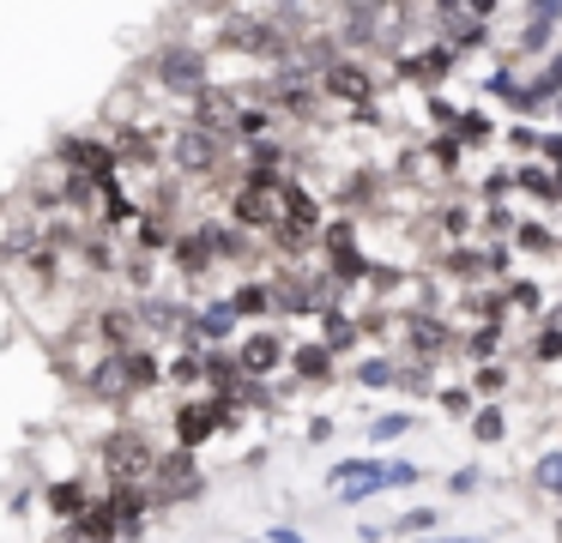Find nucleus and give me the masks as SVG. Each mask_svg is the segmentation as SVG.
<instances>
[{
  "instance_id": "f257e3e1",
  "label": "nucleus",
  "mask_w": 562,
  "mask_h": 543,
  "mask_svg": "<svg viewBox=\"0 0 562 543\" xmlns=\"http://www.w3.org/2000/svg\"><path fill=\"white\" fill-rule=\"evenodd\" d=\"M284 188H291V181H284L279 169L255 163V169H248V181L231 193V217L243 229H279L284 224Z\"/></svg>"
},
{
  "instance_id": "f03ea898",
  "label": "nucleus",
  "mask_w": 562,
  "mask_h": 543,
  "mask_svg": "<svg viewBox=\"0 0 562 543\" xmlns=\"http://www.w3.org/2000/svg\"><path fill=\"white\" fill-rule=\"evenodd\" d=\"M218 157H224V133H212L206 121H188V127L170 133V163L182 176H212Z\"/></svg>"
},
{
  "instance_id": "7ed1b4c3",
  "label": "nucleus",
  "mask_w": 562,
  "mask_h": 543,
  "mask_svg": "<svg viewBox=\"0 0 562 543\" xmlns=\"http://www.w3.org/2000/svg\"><path fill=\"white\" fill-rule=\"evenodd\" d=\"M321 91L333 97V103H351V109H363V103H375V72L363 67V60H333V67H321Z\"/></svg>"
},
{
  "instance_id": "20e7f679",
  "label": "nucleus",
  "mask_w": 562,
  "mask_h": 543,
  "mask_svg": "<svg viewBox=\"0 0 562 543\" xmlns=\"http://www.w3.org/2000/svg\"><path fill=\"white\" fill-rule=\"evenodd\" d=\"M103 465H110L115 483H139V477H151V471H158V459H151V446L139 441V434H110Z\"/></svg>"
},
{
  "instance_id": "39448f33",
  "label": "nucleus",
  "mask_w": 562,
  "mask_h": 543,
  "mask_svg": "<svg viewBox=\"0 0 562 543\" xmlns=\"http://www.w3.org/2000/svg\"><path fill=\"white\" fill-rule=\"evenodd\" d=\"M158 79L170 84L176 97H200V91H206V60H200L194 48H164V55H158Z\"/></svg>"
},
{
  "instance_id": "423d86ee",
  "label": "nucleus",
  "mask_w": 562,
  "mask_h": 543,
  "mask_svg": "<svg viewBox=\"0 0 562 543\" xmlns=\"http://www.w3.org/2000/svg\"><path fill=\"white\" fill-rule=\"evenodd\" d=\"M557 97H562V48H550L544 67L532 72V84H526V91L514 97V109H520V115H538V109L557 103Z\"/></svg>"
},
{
  "instance_id": "0eeeda50",
  "label": "nucleus",
  "mask_w": 562,
  "mask_h": 543,
  "mask_svg": "<svg viewBox=\"0 0 562 543\" xmlns=\"http://www.w3.org/2000/svg\"><path fill=\"white\" fill-rule=\"evenodd\" d=\"M453 60H460V48H453V43H429L424 55H405L400 60V79L436 84V79H448V72H453Z\"/></svg>"
},
{
  "instance_id": "6e6552de",
  "label": "nucleus",
  "mask_w": 562,
  "mask_h": 543,
  "mask_svg": "<svg viewBox=\"0 0 562 543\" xmlns=\"http://www.w3.org/2000/svg\"><path fill=\"white\" fill-rule=\"evenodd\" d=\"M224 429V405H182L176 410V441L182 446H200Z\"/></svg>"
},
{
  "instance_id": "1a4fd4ad",
  "label": "nucleus",
  "mask_w": 562,
  "mask_h": 543,
  "mask_svg": "<svg viewBox=\"0 0 562 543\" xmlns=\"http://www.w3.org/2000/svg\"><path fill=\"white\" fill-rule=\"evenodd\" d=\"M236 115H243V103H236L231 91H218V84H206V91L194 97V121H206L212 133H231L236 139Z\"/></svg>"
},
{
  "instance_id": "9d476101",
  "label": "nucleus",
  "mask_w": 562,
  "mask_h": 543,
  "mask_svg": "<svg viewBox=\"0 0 562 543\" xmlns=\"http://www.w3.org/2000/svg\"><path fill=\"white\" fill-rule=\"evenodd\" d=\"M151 483H158V495H194L200 477H194V459H188V446H182V453H170V459H158Z\"/></svg>"
},
{
  "instance_id": "9b49d317",
  "label": "nucleus",
  "mask_w": 562,
  "mask_h": 543,
  "mask_svg": "<svg viewBox=\"0 0 562 543\" xmlns=\"http://www.w3.org/2000/svg\"><path fill=\"white\" fill-rule=\"evenodd\" d=\"M236 362H243V374H272L284 362V344H279V332H255V338H243V350H236Z\"/></svg>"
},
{
  "instance_id": "f8f14e48",
  "label": "nucleus",
  "mask_w": 562,
  "mask_h": 543,
  "mask_svg": "<svg viewBox=\"0 0 562 543\" xmlns=\"http://www.w3.org/2000/svg\"><path fill=\"white\" fill-rule=\"evenodd\" d=\"M110 513H115V531H122V538H139V519H146V495H139L134 483H115Z\"/></svg>"
},
{
  "instance_id": "ddd939ff",
  "label": "nucleus",
  "mask_w": 562,
  "mask_h": 543,
  "mask_svg": "<svg viewBox=\"0 0 562 543\" xmlns=\"http://www.w3.org/2000/svg\"><path fill=\"white\" fill-rule=\"evenodd\" d=\"M86 386L98 398H122V393H134V374H127V357H110V362H98V369L86 374Z\"/></svg>"
},
{
  "instance_id": "4468645a",
  "label": "nucleus",
  "mask_w": 562,
  "mask_h": 543,
  "mask_svg": "<svg viewBox=\"0 0 562 543\" xmlns=\"http://www.w3.org/2000/svg\"><path fill=\"white\" fill-rule=\"evenodd\" d=\"M212 236H206V224L200 229H188V236H176V265H182V272H206L212 265Z\"/></svg>"
},
{
  "instance_id": "2eb2a0df",
  "label": "nucleus",
  "mask_w": 562,
  "mask_h": 543,
  "mask_svg": "<svg viewBox=\"0 0 562 543\" xmlns=\"http://www.w3.org/2000/svg\"><path fill=\"white\" fill-rule=\"evenodd\" d=\"M291 369L303 374V381H327V369H333V344L321 338V344H296L291 350Z\"/></svg>"
},
{
  "instance_id": "dca6fc26",
  "label": "nucleus",
  "mask_w": 562,
  "mask_h": 543,
  "mask_svg": "<svg viewBox=\"0 0 562 543\" xmlns=\"http://www.w3.org/2000/svg\"><path fill=\"white\" fill-rule=\"evenodd\" d=\"M74 538H79V543L115 538V513H110V507H86V513H74Z\"/></svg>"
},
{
  "instance_id": "f3484780",
  "label": "nucleus",
  "mask_w": 562,
  "mask_h": 543,
  "mask_svg": "<svg viewBox=\"0 0 562 543\" xmlns=\"http://www.w3.org/2000/svg\"><path fill=\"white\" fill-rule=\"evenodd\" d=\"M514 181H520L526 193H538V200H562V188H557V163H526Z\"/></svg>"
},
{
  "instance_id": "a211bd4d",
  "label": "nucleus",
  "mask_w": 562,
  "mask_h": 543,
  "mask_svg": "<svg viewBox=\"0 0 562 543\" xmlns=\"http://www.w3.org/2000/svg\"><path fill=\"white\" fill-rule=\"evenodd\" d=\"M115 157H122V163H151V157H158V145H151L139 127H122V133H115Z\"/></svg>"
},
{
  "instance_id": "6ab92c4d",
  "label": "nucleus",
  "mask_w": 562,
  "mask_h": 543,
  "mask_svg": "<svg viewBox=\"0 0 562 543\" xmlns=\"http://www.w3.org/2000/svg\"><path fill=\"white\" fill-rule=\"evenodd\" d=\"M550 43H557V19H526V31H520V55H550Z\"/></svg>"
},
{
  "instance_id": "aec40b11",
  "label": "nucleus",
  "mask_w": 562,
  "mask_h": 543,
  "mask_svg": "<svg viewBox=\"0 0 562 543\" xmlns=\"http://www.w3.org/2000/svg\"><path fill=\"white\" fill-rule=\"evenodd\" d=\"M236 326V302H212L206 314H194V332L200 338H224Z\"/></svg>"
},
{
  "instance_id": "412c9836",
  "label": "nucleus",
  "mask_w": 562,
  "mask_h": 543,
  "mask_svg": "<svg viewBox=\"0 0 562 543\" xmlns=\"http://www.w3.org/2000/svg\"><path fill=\"white\" fill-rule=\"evenodd\" d=\"M412 344L424 350V357H436V350H448V332H441V320H424V314H417V320H412Z\"/></svg>"
},
{
  "instance_id": "4be33fe9",
  "label": "nucleus",
  "mask_w": 562,
  "mask_h": 543,
  "mask_svg": "<svg viewBox=\"0 0 562 543\" xmlns=\"http://www.w3.org/2000/svg\"><path fill=\"white\" fill-rule=\"evenodd\" d=\"M502 386H508V369H502V362H477V369H472V393L502 398Z\"/></svg>"
},
{
  "instance_id": "5701e85b",
  "label": "nucleus",
  "mask_w": 562,
  "mask_h": 543,
  "mask_svg": "<svg viewBox=\"0 0 562 543\" xmlns=\"http://www.w3.org/2000/svg\"><path fill=\"white\" fill-rule=\"evenodd\" d=\"M236 314H267L272 308V302H279V296H272V284H243V290H236Z\"/></svg>"
},
{
  "instance_id": "b1692460",
  "label": "nucleus",
  "mask_w": 562,
  "mask_h": 543,
  "mask_svg": "<svg viewBox=\"0 0 562 543\" xmlns=\"http://www.w3.org/2000/svg\"><path fill=\"white\" fill-rule=\"evenodd\" d=\"M472 434L477 441H502V434H508V417H502V405H484L472 417Z\"/></svg>"
},
{
  "instance_id": "393cba45",
  "label": "nucleus",
  "mask_w": 562,
  "mask_h": 543,
  "mask_svg": "<svg viewBox=\"0 0 562 543\" xmlns=\"http://www.w3.org/2000/svg\"><path fill=\"white\" fill-rule=\"evenodd\" d=\"M321 326H327V332H321V338H327L333 350L357 344V320H351V314H339V308H333V314H327V320H321Z\"/></svg>"
},
{
  "instance_id": "a878e982",
  "label": "nucleus",
  "mask_w": 562,
  "mask_h": 543,
  "mask_svg": "<svg viewBox=\"0 0 562 543\" xmlns=\"http://www.w3.org/2000/svg\"><path fill=\"white\" fill-rule=\"evenodd\" d=\"M417 477H424V465H412V459H393V465H381V489H412Z\"/></svg>"
},
{
  "instance_id": "bb28decb",
  "label": "nucleus",
  "mask_w": 562,
  "mask_h": 543,
  "mask_svg": "<svg viewBox=\"0 0 562 543\" xmlns=\"http://www.w3.org/2000/svg\"><path fill=\"white\" fill-rule=\"evenodd\" d=\"M532 483H538V489H550V495H562V453H538Z\"/></svg>"
},
{
  "instance_id": "cd10ccee",
  "label": "nucleus",
  "mask_w": 562,
  "mask_h": 543,
  "mask_svg": "<svg viewBox=\"0 0 562 543\" xmlns=\"http://www.w3.org/2000/svg\"><path fill=\"white\" fill-rule=\"evenodd\" d=\"M49 507H55V513H67V519L86 513V489H79V483H55V489H49Z\"/></svg>"
},
{
  "instance_id": "c85d7f7f",
  "label": "nucleus",
  "mask_w": 562,
  "mask_h": 543,
  "mask_svg": "<svg viewBox=\"0 0 562 543\" xmlns=\"http://www.w3.org/2000/svg\"><path fill=\"white\" fill-rule=\"evenodd\" d=\"M127 374H134V393H139V386H158L164 381L158 357H146V350H127Z\"/></svg>"
},
{
  "instance_id": "c756f323",
  "label": "nucleus",
  "mask_w": 562,
  "mask_h": 543,
  "mask_svg": "<svg viewBox=\"0 0 562 543\" xmlns=\"http://www.w3.org/2000/svg\"><path fill=\"white\" fill-rule=\"evenodd\" d=\"M98 326H103V338H110V344H115V350H122V344H127V338H134V314H122V308H110V314H103V320H98Z\"/></svg>"
},
{
  "instance_id": "7c9ffc66",
  "label": "nucleus",
  "mask_w": 562,
  "mask_h": 543,
  "mask_svg": "<svg viewBox=\"0 0 562 543\" xmlns=\"http://www.w3.org/2000/svg\"><path fill=\"white\" fill-rule=\"evenodd\" d=\"M321 241H327L333 253H357V224H351V217H339V224H327V236H321Z\"/></svg>"
},
{
  "instance_id": "2f4dec72",
  "label": "nucleus",
  "mask_w": 562,
  "mask_h": 543,
  "mask_svg": "<svg viewBox=\"0 0 562 543\" xmlns=\"http://www.w3.org/2000/svg\"><path fill=\"white\" fill-rule=\"evenodd\" d=\"M405 429H412V417H405V410H387V417L369 422V434H375V441H400Z\"/></svg>"
},
{
  "instance_id": "473e14b6",
  "label": "nucleus",
  "mask_w": 562,
  "mask_h": 543,
  "mask_svg": "<svg viewBox=\"0 0 562 543\" xmlns=\"http://www.w3.org/2000/svg\"><path fill=\"white\" fill-rule=\"evenodd\" d=\"M453 127H460V139H465V145H484L490 133H496V127H490V115H477V109H472V115H460Z\"/></svg>"
},
{
  "instance_id": "72a5a7b5",
  "label": "nucleus",
  "mask_w": 562,
  "mask_h": 543,
  "mask_svg": "<svg viewBox=\"0 0 562 543\" xmlns=\"http://www.w3.org/2000/svg\"><path fill=\"white\" fill-rule=\"evenodd\" d=\"M139 248H176L170 224H164V217H146V224H139Z\"/></svg>"
},
{
  "instance_id": "f704fd0d",
  "label": "nucleus",
  "mask_w": 562,
  "mask_h": 543,
  "mask_svg": "<svg viewBox=\"0 0 562 543\" xmlns=\"http://www.w3.org/2000/svg\"><path fill=\"white\" fill-rule=\"evenodd\" d=\"M484 97H502V103H514V97H520V84H514V72H508V67H496V72L484 79Z\"/></svg>"
},
{
  "instance_id": "c9c22d12",
  "label": "nucleus",
  "mask_w": 562,
  "mask_h": 543,
  "mask_svg": "<svg viewBox=\"0 0 562 543\" xmlns=\"http://www.w3.org/2000/svg\"><path fill=\"white\" fill-rule=\"evenodd\" d=\"M496 344H502V314H496V320H484V326L472 332V357H490Z\"/></svg>"
},
{
  "instance_id": "e433bc0d",
  "label": "nucleus",
  "mask_w": 562,
  "mask_h": 543,
  "mask_svg": "<svg viewBox=\"0 0 562 543\" xmlns=\"http://www.w3.org/2000/svg\"><path fill=\"white\" fill-rule=\"evenodd\" d=\"M393 531H436V507H412V513H400Z\"/></svg>"
},
{
  "instance_id": "4c0bfd02",
  "label": "nucleus",
  "mask_w": 562,
  "mask_h": 543,
  "mask_svg": "<svg viewBox=\"0 0 562 543\" xmlns=\"http://www.w3.org/2000/svg\"><path fill=\"white\" fill-rule=\"evenodd\" d=\"M514 241H520L526 253H538V248H557V236H550L544 224H520V236H514Z\"/></svg>"
},
{
  "instance_id": "58836bf2",
  "label": "nucleus",
  "mask_w": 562,
  "mask_h": 543,
  "mask_svg": "<svg viewBox=\"0 0 562 543\" xmlns=\"http://www.w3.org/2000/svg\"><path fill=\"white\" fill-rule=\"evenodd\" d=\"M532 357H538V362H550V357H562V332H557V326H544V332H538V338H532Z\"/></svg>"
},
{
  "instance_id": "ea45409f",
  "label": "nucleus",
  "mask_w": 562,
  "mask_h": 543,
  "mask_svg": "<svg viewBox=\"0 0 562 543\" xmlns=\"http://www.w3.org/2000/svg\"><path fill=\"white\" fill-rule=\"evenodd\" d=\"M357 381H363V386H387L393 381V362H381V357L363 362V369H357Z\"/></svg>"
},
{
  "instance_id": "a19ab883",
  "label": "nucleus",
  "mask_w": 562,
  "mask_h": 543,
  "mask_svg": "<svg viewBox=\"0 0 562 543\" xmlns=\"http://www.w3.org/2000/svg\"><path fill=\"white\" fill-rule=\"evenodd\" d=\"M465 224H472L465 205H441V229H448V236H465Z\"/></svg>"
},
{
  "instance_id": "79ce46f5",
  "label": "nucleus",
  "mask_w": 562,
  "mask_h": 543,
  "mask_svg": "<svg viewBox=\"0 0 562 543\" xmlns=\"http://www.w3.org/2000/svg\"><path fill=\"white\" fill-rule=\"evenodd\" d=\"M200 374H206V369H200L194 357H176V362H170V381H182V386H188V381H200Z\"/></svg>"
},
{
  "instance_id": "37998d69",
  "label": "nucleus",
  "mask_w": 562,
  "mask_h": 543,
  "mask_svg": "<svg viewBox=\"0 0 562 543\" xmlns=\"http://www.w3.org/2000/svg\"><path fill=\"white\" fill-rule=\"evenodd\" d=\"M508 188H514V176H508V169H490V176H484V193H490V200H502Z\"/></svg>"
},
{
  "instance_id": "c03bdc74",
  "label": "nucleus",
  "mask_w": 562,
  "mask_h": 543,
  "mask_svg": "<svg viewBox=\"0 0 562 543\" xmlns=\"http://www.w3.org/2000/svg\"><path fill=\"white\" fill-rule=\"evenodd\" d=\"M472 405V393H465V386H441V410H465Z\"/></svg>"
},
{
  "instance_id": "a18cd8bd",
  "label": "nucleus",
  "mask_w": 562,
  "mask_h": 543,
  "mask_svg": "<svg viewBox=\"0 0 562 543\" xmlns=\"http://www.w3.org/2000/svg\"><path fill=\"white\" fill-rule=\"evenodd\" d=\"M508 139L520 145V151H538V133L532 127H508Z\"/></svg>"
},
{
  "instance_id": "49530a36",
  "label": "nucleus",
  "mask_w": 562,
  "mask_h": 543,
  "mask_svg": "<svg viewBox=\"0 0 562 543\" xmlns=\"http://www.w3.org/2000/svg\"><path fill=\"white\" fill-rule=\"evenodd\" d=\"M448 489H453V495H472L477 477H472V471H460V477H448Z\"/></svg>"
},
{
  "instance_id": "de8ad7c7",
  "label": "nucleus",
  "mask_w": 562,
  "mask_h": 543,
  "mask_svg": "<svg viewBox=\"0 0 562 543\" xmlns=\"http://www.w3.org/2000/svg\"><path fill=\"white\" fill-rule=\"evenodd\" d=\"M436 543H484V538H436Z\"/></svg>"
},
{
  "instance_id": "09e8293b",
  "label": "nucleus",
  "mask_w": 562,
  "mask_h": 543,
  "mask_svg": "<svg viewBox=\"0 0 562 543\" xmlns=\"http://www.w3.org/2000/svg\"><path fill=\"white\" fill-rule=\"evenodd\" d=\"M381 7H405V0H381Z\"/></svg>"
},
{
  "instance_id": "8fccbe9b",
  "label": "nucleus",
  "mask_w": 562,
  "mask_h": 543,
  "mask_svg": "<svg viewBox=\"0 0 562 543\" xmlns=\"http://www.w3.org/2000/svg\"><path fill=\"white\" fill-rule=\"evenodd\" d=\"M550 109H557V115H562V97H557V103H550Z\"/></svg>"
},
{
  "instance_id": "3c124183",
  "label": "nucleus",
  "mask_w": 562,
  "mask_h": 543,
  "mask_svg": "<svg viewBox=\"0 0 562 543\" xmlns=\"http://www.w3.org/2000/svg\"><path fill=\"white\" fill-rule=\"evenodd\" d=\"M557 188H562V163H557Z\"/></svg>"
},
{
  "instance_id": "603ef678",
  "label": "nucleus",
  "mask_w": 562,
  "mask_h": 543,
  "mask_svg": "<svg viewBox=\"0 0 562 543\" xmlns=\"http://www.w3.org/2000/svg\"><path fill=\"white\" fill-rule=\"evenodd\" d=\"M557 538H562V525H557Z\"/></svg>"
}]
</instances>
